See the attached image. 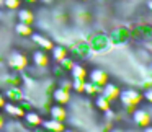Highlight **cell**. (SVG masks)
<instances>
[{
  "label": "cell",
  "mask_w": 152,
  "mask_h": 132,
  "mask_svg": "<svg viewBox=\"0 0 152 132\" xmlns=\"http://www.w3.org/2000/svg\"><path fill=\"white\" fill-rule=\"evenodd\" d=\"M118 101L121 103L123 109H126L128 112H132L142 101V91L136 88H126V90H121L119 91V96H118Z\"/></svg>",
  "instance_id": "1"
},
{
  "label": "cell",
  "mask_w": 152,
  "mask_h": 132,
  "mask_svg": "<svg viewBox=\"0 0 152 132\" xmlns=\"http://www.w3.org/2000/svg\"><path fill=\"white\" fill-rule=\"evenodd\" d=\"M88 44H90V49L92 52H96V54H103V52H108L111 49V41H110L108 34H103V33H96V34H92L88 39Z\"/></svg>",
  "instance_id": "2"
},
{
  "label": "cell",
  "mask_w": 152,
  "mask_h": 132,
  "mask_svg": "<svg viewBox=\"0 0 152 132\" xmlns=\"http://www.w3.org/2000/svg\"><path fill=\"white\" fill-rule=\"evenodd\" d=\"M67 52H69V56L74 60H85L92 56V49H90L88 41H77V43L70 44Z\"/></svg>",
  "instance_id": "3"
},
{
  "label": "cell",
  "mask_w": 152,
  "mask_h": 132,
  "mask_svg": "<svg viewBox=\"0 0 152 132\" xmlns=\"http://www.w3.org/2000/svg\"><path fill=\"white\" fill-rule=\"evenodd\" d=\"M108 38L113 46H123L131 41V30L128 26H118L108 34Z\"/></svg>",
  "instance_id": "4"
},
{
  "label": "cell",
  "mask_w": 152,
  "mask_h": 132,
  "mask_svg": "<svg viewBox=\"0 0 152 132\" xmlns=\"http://www.w3.org/2000/svg\"><path fill=\"white\" fill-rule=\"evenodd\" d=\"M131 39L136 41H149L152 39V25L151 23H139L131 30Z\"/></svg>",
  "instance_id": "5"
},
{
  "label": "cell",
  "mask_w": 152,
  "mask_h": 132,
  "mask_svg": "<svg viewBox=\"0 0 152 132\" xmlns=\"http://www.w3.org/2000/svg\"><path fill=\"white\" fill-rule=\"evenodd\" d=\"M131 114H132V122H134L137 127L144 129V127H147V125L152 124V114L147 111V109L139 108V106H137Z\"/></svg>",
  "instance_id": "6"
},
{
  "label": "cell",
  "mask_w": 152,
  "mask_h": 132,
  "mask_svg": "<svg viewBox=\"0 0 152 132\" xmlns=\"http://www.w3.org/2000/svg\"><path fill=\"white\" fill-rule=\"evenodd\" d=\"M8 65L13 70L20 72V70H25L28 67V57L25 56L20 51H13V52L8 56Z\"/></svg>",
  "instance_id": "7"
},
{
  "label": "cell",
  "mask_w": 152,
  "mask_h": 132,
  "mask_svg": "<svg viewBox=\"0 0 152 132\" xmlns=\"http://www.w3.org/2000/svg\"><path fill=\"white\" fill-rule=\"evenodd\" d=\"M31 59H33L34 67H39V69H46V67L51 65V56L48 54V51H43V49L33 51Z\"/></svg>",
  "instance_id": "8"
},
{
  "label": "cell",
  "mask_w": 152,
  "mask_h": 132,
  "mask_svg": "<svg viewBox=\"0 0 152 132\" xmlns=\"http://www.w3.org/2000/svg\"><path fill=\"white\" fill-rule=\"evenodd\" d=\"M88 80H90L92 83H95V85H98L100 88H103V86L108 83L110 77H108V73H106L105 70H102V69H93V70H90V72H88Z\"/></svg>",
  "instance_id": "9"
},
{
  "label": "cell",
  "mask_w": 152,
  "mask_h": 132,
  "mask_svg": "<svg viewBox=\"0 0 152 132\" xmlns=\"http://www.w3.org/2000/svg\"><path fill=\"white\" fill-rule=\"evenodd\" d=\"M23 122H25V124H26L30 129H34V127H38V125L43 124V117H41L39 112L30 109V111H26V112L23 114Z\"/></svg>",
  "instance_id": "10"
},
{
  "label": "cell",
  "mask_w": 152,
  "mask_h": 132,
  "mask_svg": "<svg viewBox=\"0 0 152 132\" xmlns=\"http://www.w3.org/2000/svg\"><path fill=\"white\" fill-rule=\"evenodd\" d=\"M31 41H33L34 44H36L39 49H43V51H51L54 47V43L49 39V38H46V36H43V34H38V33H33L31 34Z\"/></svg>",
  "instance_id": "11"
},
{
  "label": "cell",
  "mask_w": 152,
  "mask_h": 132,
  "mask_svg": "<svg viewBox=\"0 0 152 132\" xmlns=\"http://www.w3.org/2000/svg\"><path fill=\"white\" fill-rule=\"evenodd\" d=\"M53 98L56 99L57 104H67L70 101V90L64 86H57L53 93Z\"/></svg>",
  "instance_id": "12"
},
{
  "label": "cell",
  "mask_w": 152,
  "mask_h": 132,
  "mask_svg": "<svg viewBox=\"0 0 152 132\" xmlns=\"http://www.w3.org/2000/svg\"><path fill=\"white\" fill-rule=\"evenodd\" d=\"M2 109L5 111V114L12 116V117H23V114H25L23 108L18 103H12V101H7Z\"/></svg>",
  "instance_id": "13"
},
{
  "label": "cell",
  "mask_w": 152,
  "mask_h": 132,
  "mask_svg": "<svg viewBox=\"0 0 152 132\" xmlns=\"http://www.w3.org/2000/svg\"><path fill=\"white\" fill-rule=\"evenodd\" d=\"M119 86L118 85H115V83H106L105 86L102 88V95L105 96V98H108L110 101H116L118 99V96H119Z\"/></svg>",
  "instance_id": "14"
},
{
  "label": "cell",
  "mask_w": 152,
  "mask_h": 132,
  "mask_svg": "<svg viewBox=\"0 0 152 132\" xmlns=\"http://www.w3.org/2000/svg\"><path fill=\"white\" fill-rule=\"evenodd\" d=\"M4 95H5V99L12 103H20L23 99V91H21L20 86H10L4 91Z\"/></svg>",
  "instance_id": "15"
},
{
  "label": "cell",
  "mask_w": 152,
  "mask_h": 132,
  "mask_svg": "<svg viewBox=\"0 0 152 132\" xmlns=\"http://www.w3.org/2000/svg\"><path fill=\"white\" fill-rule=\"evenodd\" d=\"M49 116H51V119H56V121H61V122H64L67 119V111H66V108H64V104H53L49 108Z\"/></svg>",
  "instance_id": "16"
},
{
  "label": "cell",
  "mask_w": 152,
  "mask_h": 132,
  "mask_svg": "<svg viewBox=\"0 0 152 132\" xmlns=\"http://www.w3.org/2000/svg\"><path fill=\"white\" fill-rule=\"evenodd\" d=\"M70 75H72L74 80H83L85 82L88 78V70L82 65V64H74V67L70 69Z\"/></svg>",
  "instance_id": "17"
},
{
  "label": "cell",
  "mask_w": 152,
  "mask_h": 132,
  "mask_svg": "<svg viewBox=\"0 0 152 132\" xmlns=\"http://www.w3.org/2000/svg\"><path fill=\"white\" fill-rule=\"evenodd\" d=\"M43 125L44 129H48L49 132H64L66 131V125L64 122L61 121H56V119H49V121H43Z\"/></svg>",
  "instance_id": "18"
},
{
  "label": "cell",
  "mask_w": 152,
  "mask_h": 132,
  "mask_svg": "<svg viewBox=\"0 0 152 132\" xmlns=\"http://www.w3.org/2000/svg\"><path fill=\"white\" fill-rule=\"evenodd\" d=\"M95 108L100 109L102 112H105V111H108V109L111 108V101H110L108 98H105L102 93H98L96 98H95Z\"/></svg>",
  "instance_id": "19"
},
{
  "label": "cell",
  "mask_w": 152,
  "mask_h": 132,
  "mask_svg": "<svg viewBox=\"0 0 152 132\" xmlns=\"http://www.w3.org/2000/svg\"><path fill=\"white\" fill-rule=\"evenodd\" d=\"M17 17H18V21L26 23V25H31L34 21V13L31 10H28V8H21V10H18Z\"/></svg>",
  "instance_id": "20"
},
{
  "label": "cell",
  "mask_w": 152,
  "mask_h": 132,
  "mask_svg": "<svg viewBox=\"0 0 152 132\" xmlns=\"http://www.w3.org/2000/svg\"><path fill=\"white\" fill-rule=\"evenodd\" d=\"M15 31H17L18 36H23V38H30L31 34H33V28H31V25L21 23V21H18V23L15 25Z\"/></svg>",
  "instance_id": "21"
},
{
  "label": "cell",
  "mask_w": 152,
  "mask_h": 132,
  "mask_svg": "<svg viewBox=\"0 0 152 132\" xmlns=\"http://www.w3.org/2000/svg\"><path fill=\"white\" fill-rule=\"evenodd\" d=\"M66 56H69V52H67V49L64 46H54L53 49H51V59L57 60V62H59L61 59H64Z\"/></svg>",
  "instance_id": "22"
},
{
  "label": "cell",
  "mask_w": 152,
  "mask_h": 132,
  "mask_svg": "<svg viewBox=\"0 0 152 132\" xmlns=\"http://www.w3.org/2000/svg\"><path fill=\"white\" fill-rule=\"evenodd\" d=\"M83 93H87V95H98V93H102V88L98 85H95V83H92L90 80H85V83H83Z\"/></svg>",
  "instance_id": "23"
},
{
  "label": "cell",
  "mask_w": 152,
  "mask_h": 132,
  "mask_svg": "<svg viewBox=\"0 0 152 132\" xmlns=\"http://www.w3.org/2000/svg\"><path fill=\"white\" fill-rule=\"evenodd\" d=\"M57 64H59V65L62 67L64 70H66V72H70V69H72V67H74V64H75V60H74V59H72V57H70V56H66V57H64V59H61V60H59V62H57Z\"/></svg>",
  "instance_id": "24"
},
{
  "label": "cell",
  "mask_w": 152,
  "mask_h": 132,
  "mask_svg": "<svg viewBox=\"0 0 152 132\" xmlns=\"http://www.w3.org/2000/svg\"><path fill=\"white\" fill-rule=\"evenodd\" d=\"M20 0H4V7L7 8V10H17L18 7H20Z\"/></svg>",
  "instance_id": "25"
},
{
  "label": "cell",
  "mask_w": 152,
  "mask_h": 132,
  "mask_svg": "<svg viewBox=\"0 0 152 132\" xmlns=\"http://www.w3.org/2000/svg\"><path fill=\"white\" fill-rule=\"evenodd\" d=\"M83 80H74L72 78V88L75 90L77 93H83Z\"/></svg>",
  "instance_id": "26"
},
{
  "label": "cell",
  "mask_w": 152,
  "mask_h": 132,
  "mask_svg": "<svg viewBox=\"0 0 152 132\" xmlns=\"http://www.w3.org/2000/svg\"><path fill=\"white\" fill-rule=\"evenodd\" d=\"M142 99H145L147 103H151V104H152V88L142 90Z\"/></svg>",
  "instance_id": "27"
},
{
  "label": "cell",
  "mask_w": 152,
  "mask_h": 132,
  "mask_svg": "<svg viewBox=\"0 0 152 132\" xmlns=\"http://www.w3.org/2000/svg\"><path fill=\"white\" fill-rule=\"evenodd\" d=\"M144 49H147L149 52L152 54V39H149V41H144Z\"/></svg>",
  "instance_id": "28"
},
{
  "label": "cell",
  "mask_w": 152,
  "mask_h": 132,
  "mask_svg": "<svg viewBox=\"0 0 152 132\" xmlns=\"http://www.w3.org/2000/svg\"><path fill=\"white\" fill-rule=\"evenodd\" d=\"M31 132H49V131H48V129H44L43 125H38V127L31 129Z\"/></svg>",
  "instance_id": "29"
},
{
  "label": "cell",
  "mask_w": 152,
  "mask_h": 132,
  "mask_svg": "<svg viewBox=\"0 0 152 132\" xmlns=\"http://www.w3.org/2000/svg\"><path fill=\"white\" fill-rule=\"evenodd\" d=\"M5 103H7V99H5V95H4V93H0V109L4 108Z\"/></svg>",
  "instance_id": "30"
},
{
  "label": "cell",
  "mask_w": 152,
  "mask_h": 132,
  "mask_svg": "<svg viewBox=\"0 0 152 132\" xmlns=\"http://www.w3.org/2000/svg\"><path fill=\"white\" fill-rule=\"evenodd\" d=\"M108 132H126V131H124V129H121V127H111Z\"/></svg>",
  "instance_id": "31"
},
{
  "label": "cell",
  "mask_w": 152,
  "mask_h": 132,
  "mask_svg": "<svg viewBox=\"0 0 152 132\" xmlns=\"http://www.w3.org/2000/svg\"><path fill=\"white\" fill-rule=\"evenodd\" d=\"M4 125H5V117H4V114L0 112V129L4 127Z\"/></svg>",
  "instance_id": "32"
},
{
  "label": "cell",
  "mask_w": 152,
  "mask_h": 132,
  "mask_svg": "<svg viewBox=\"0 0 152 132\" xmlns=\"http://www.w3.org/2000/svg\"><path fill=\"white\" fill-rule=\"evenodd\" d=\"M142 132H152V127H151V125H147V127L142 129Z\"/></svg>",
  "instance_id": "33"
},
{
  "label": "cell",
  "mask_w": 152,
  "mask_h": 132,
  "mask_svg": "<svg viewBox=\"0 0 152 132\" xmlns=\"http://www.w3.org/2000/svg\"><path fill=\"white\" fill-rule=\"evenodd\" d=\"M41 2H43V4H48V5H49V4H53L54 0H41Z\"/></svg>",
  "instance_id": "34"
},
{
  "label": "cell",
  "mask_w": 152,
  "mask_h": 132,
  "mask_svg": "<svg viewBox=\"0 0 152 132\" xmlns=\"http://www.w3.org/2000/svg\"><path fill=\"white\" fill-rule=\"evenodd\" d=\"M147 7H149V10L152 12V0H149V2H147Z\"/></svg>",
  "instance_id": "35"
},
{
  "label": "cell",
  "mask_w": 152,
  "mask_h": 132,
  "mask_svg": "<svg viewBox=\"0 0 152 132\" xmlns=\"http://www.w3.org/2000/svg\"><path fill=\"white\" fill-rule=\"evenodd\" d=\"M4 7V0H0V8Z\"/></svg>",
  "instance_id": "36"
},
{
  "label": "cell",
  "mask_w": 152,
  "mask_h": 132,
  "mask_svg": "<svg viewBox=\"0 0 152 132\" xmlns=\"http://www.w3.org/2000/svg\"><path fill=\"white\" fill-rule=\"evenodd\" d=\"M26 2H31V4H34V2H38V0H26Z\"/></svg>",
  "instance_id": "37"
},
{
  "label": "cell",
  "mask_w": 152,
  "mask_h": 132,
  "mask_svg": "<svg viewBox=\"0 0 152 132\" xmlns=\"http://www.w3.org/2000/svg\"><path fill=\"white\" fill-rule=\"evenodd\" d=\"M64 132H75V131H70V129H66Z\"/></svg>",
  "instance_id": "38"
},
{
  "label": "cell",
  "mask_w": 152,
  "mask_h": 132,
  "mask_svg": "<svg viewBox=\"0 0 152 132\" xmlns=\"http://www.w3.org/2000/svg\"><path fill=\"white\" fill-rule=\"evenodd\" d=\"M126 132H136V131H126Z\"/></svg>",
  "instance_id": "39"
},
{
  "label": "cell",
  "mask_w": 152,
  "mask_h": 132,
  "mask_svg": "<svg viewBox=\"0 0 152 132\" xmlns=\"http://www.w3.org/2000/svg\"><path fill=\"white\" fill-rule=\"evenodd\" d=\"M82 2H87V0H82Z\"/></svg>",
  "instance_id": "40"
}]
</instances>
